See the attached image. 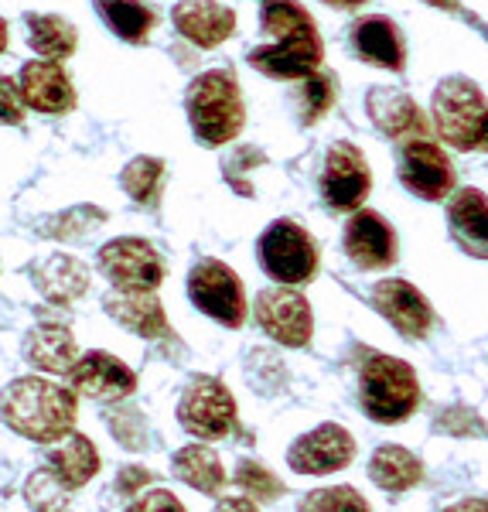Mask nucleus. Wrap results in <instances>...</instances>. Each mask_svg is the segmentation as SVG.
Masks as SVG:
<instances>
[{"label":"nucleus","instance_id":"obj_6","mask_svg":"<svg viewBox=\"0 0 488 512\" xmlns=\"http://www.w3.org/2000/svg\"><path fill=\"white\" fill-rule=\"evenodd\" d=\"M260 263L280 284H304L318 270V246L297 222L280 219L260 236Z\"/></svg>","mask_w":488,"mask_h":512},{"label":"nucleus","instance_id":"obj_10","mask_svg":"<svg viewBox=\"0 0 488 512\" xmlns=\"http://www.w3.org/2000/svg\"><path fill=\"white\" fill-rule=\"evenodd\" d=\"M65 376H69V390L79 396H89V400H123V396H130L137 386L134 369L110 352L79 355Z\"/></svg>","mask_w":488,"mask_h":512},{"label":"nucleus","instance_id":"obj_13","mask_svg":"<svg viewBox=\"0 0 488 512\" xmlns=\"http://www.w3.org/2000/svg\"><path fill=\"white\" fill-rule=\"evenodd\" d=\"M256 321L280 345L301 349L311 342V308L297 291H263L256 297Z\"/></svg>","mask_w":488,"mask_h":512},{"label":"nucleus","instance_id":"obj_8","mask_svg":"<svg viewBox=\"0 0 488 512\" xmlns=\"http://www.w3.org/2000/svg\"><path fill=\"white\" fill-rule=\"evenodd\" d=\"M188 294L198 311H205L226 328H239L246 318V297L243 284L226 263L219 260H202L188 274Z\"/></svg>","mask_w":488,"mask_h":512},{"label":"nucleus","instance_id":"obj_41","mask_svg":"<svg viewBox=\"0 0 488 512\" xmlns=\"http://www.w3.org/2000/svg\"><path fill=\"white\" fill-rule=\"evenodd\" d=\"M478 147L488 151V113H485V123H482V134H478Z\"/></svg>","mask_w":488,"mask_h":512},{"label":"nucleus","instance_id":"obj_38","mask_svg":"<svg viewBox=\"0 0 488 512\" xmlns=\"http://www.w3.org/2000/svg\"><path fill=\"white\" fill-rule=\"evenodd\" d=\"M147 482H151V472H147V468L127 465V468H120V475H117V492L120 495H137V492H144Z\"/></svg>","mask_w":488,"mask_h":512},{"label":"nucleus","instance_id":"obj_39","mask_svg":"<svg viewBox=\"0 0 488 512\" xmlns=\"http://www.w3.org/2000/svg\"><path fill=\"white\" fill-rule=\"evenodd\" d=\"M215 512H260L250 499H222Z\"/></svg>","mask_w":488,"mask_h":512},{"label":"nucleus","instance_id":"obj_42","mask_svg":"<svg viewBox=\"0 0 488 512\" xmlns=\"http://www.w3.org/2000/svg\"><path fill=\"white\" fill-rule=\"evenodd\" d=\"M328 4H335V7H359L362 0H328Z\"/></svg>","mask_w":488,"mask_h":512},{"label":"nucleus","instance_id":"obj_40","mask_svg":"<svg viewBox=\"0 0 488 512\" xmlns=\"http://www.w3.org/2000/svg\"><path fill=\"white\" fill-rule=\"evenodd\" d=\"M444 512H488V499H461Z\"/></svg>","mask_w":488,"mask_h":512},{"label":"nucleus","instance_id":"obj_33","mask_svg":"<svg viewBox=\"0 0 488 512\" xmlns=\"http://www.w3.org/2000/svg\"><path fill=\"white\" fill-rule=\"evenodd\" d=\"M103 219H106L103 209H96V205H79V209H69V212H62V216H55L48 222L45 233L52 239H79V236H86L89 229L103 226Z\"/></svg>","mask_w":488,"mask_h":512},{"label":"nucleus","instance_id":"obj_32","mask_svg":"<svg viewBox=\"0 0 488 512\" xmlns=\"http://www.w3.org/2000/svg\"><path fill=\"white\" fill-rule=\"evenodd\" d=\"M24 495H28V506L35 512H62L65 502H69V489L55 478L48 468H41L28 478V485H24Z\"/></svg>","mask_w":488,"mask_h":512},{"label":"nucleus","instance_id":"obj_27","mask_svg":"<svg viewBox=\"0 0 488 512\" xmlns=\"http://www.w3.org/2000/svg\"><path fill=\"white\" fill-rule=\"evenodd\" d=\"M369 478L386 492H407L424 478V468H420L417 454H410L407 448H396V444H386V448L372 454Z\"/></svg>","mask_w":488,"mask_h":512},{"label":"nucleus","instance_id":"obj_15","mask_svg":"<svg viewBox=\"0 0 488 512\" xmlns=\"http://www.w3.org/2000/svg\"><path fill=\"white\" fill-rule=\"evenodd\" d=\"M345 253L352 256L355 267L362 270H379V267H390L396 260V233L390 229L379 212H355L345 226Z\"/></svg>","mask_w":488,"mask_h":512},{"label":"nucleus","instance_id":"obj_1","mask_svg":"<svg viewBox=\"0 0 488 512\" xmlns=\"http://www.w3.org/2000/svg\"><path fill=\"white\" fill-rule=\"evenodd\" d=\"M76 414V393L62 383H52V379L21 376L14 383H7V390L0 393V420L14 434L38 444H52L62 441L65 434H72Z\"/></svg>","mask_w":488,"mask_h":512},{"label":"nucleus","instance_id":"obj_14","mask_svg":"<svg viewBox=\"0 0 488 512\" xmlns=\"http://www.w3.org/2000/svg\"><path fill=\"white\" fill-rule=\"evenodd\" d=\"M321 192H325V202L332 209H359L362 198L369 195V168L366 158L355 151L352 144H335L328 151L325 161V175H321Z\"/></svg>","mask_w":488,"mask_h":512},{"label":"nucleus","instance_id":"obj_22","mask_svg":"<svg viewBox=\"0 0 488 512\" xmlns=\"http://www.w3.org/2000/svg\"><path fill=\"white\" fill-rule=\"evenodd\" d=\"M24 359L45 373H69L72 362L79 359L76 338L62 325H38L24 338Z\"/></svg>","mask_w":488,"mask_h":512},{"label":"nucleus","instance_id":"obj_29","mask_svg":"<svg viewBox=\"0 0 488 512\" xmlns=\"http://www.w3.org/2000/svg\"><path fill=\"white\" fill-rule=\"evenodd\" d=\"M28 41L45 59H65L76 48V28L55 14H41V18H28Z\"/></svg>","mask_w":488,"mask_h":512},{"label":"nucleus","instance_id":"obj_28","mask_svg":"<svg viewBox=\"0 0 488 512\" xmlns=\"http://www.w3.org/2000/svg\"><path fill=\"white\" fill-rule=\"evenodd\" d=\"M96 11L113 35H120L123 41H134V45L147 38V31L154 24V14L140 0H96Z\"/></svg>","mask_w":488,"mask_h":512},{"label":"nucleus","instance_id":"obj_31","mask_svg":"<svg viewBox=\"0 0 488 512\" xmlns=\"http://www.w3.org/2000/svg\"><path fill=\"white\" fill-rule=\"evenodd\" d=\"M297 512H369V502L352 485H338V489L308 492Z\"/></svg>","mask_w":488,"mask_h":512},{"label":"nucleus","instance_id":"obj_7","mask_svg":"<svg viewBox=\"0 0 488 512\" xmlns=\"http://www.w3.org/2000/svg\"><path fill=\"white\" fill-rule=\"evenodd\" d=\"M485 96L478 86H471L468 79H448L437 89L434 99V120L437 130L448 144L461 147H478V134H482L485 123Z\"/></svg>","mask_w":488,"mask_h":512},{"label":"nucleus","instance_id":"obj_3","mask_svg":"<svg viewBox=\"0 0 488 512\" xmlns=\"http://www.w3.org/2000/svg\"><path fill=\"white\" fill-rule=\"evenodd\" d=\"M359 396H362V410L376 424H400V420H407L417 410L420 400L417 373L403 359L366 352L359 369Z\"/></svg>","mask_w":488,"mask_h":512},{"label":"nucleus","instance_id":"obj_23","mask_svg":"<svg viewBox=\"0 0 488 512\" xmlns=\"http://www.w3.org/2000/svg\"><path fill=\"white\" fill-rule=\"evenodd\" d=\"M451 229L468 253L488 260V198L478 188H465L451 202Z\"/></svg>","mask_w":488,"mask_h":512},{"label":"nucleus","instance_id":"obj_2","mask_svg":"<svg viewBox=\"0 0 488 512\" xmlns=\"http://www.w3.org/2000/svg\"><path fill=\"white\" fill-rule=\"evenodd\" d=\"M263 31L274 35V45L250 52V62L274 79L311 76L321 62V38L314 31L311 14L297 0H267L263 7Z\"/></svg>","mask_w":488,"mask_h":512},{"label":"nucleus","instance_id":"obj_25","mask_svg":"<svg viewBox=\"0 0 488 512\" xmlns=\"http://www.w3.org/2000/svg\"><path fill=\"white\" fill-rule=\"evenodd\" d=\"M369 117L390 137H427L424 117L413 106V99L403 93H379L376 89L369 99Z\"/></svg>","mask_w":488,"mask_h":512},{"label":"nucleus","instance_id":"obj_12","mask_svg":"<svg viewBox=\"0 0 488 512\" xmlns=\"http://www.w3.org/2000/svg\"><path fill=\"white\" fill-rule=\"evenodd\" d=\"M355 458V441L345 427L338 424H321L311 434H304L301 441L291 444L287 451V465L301 475H328L345 468Z\"/></svg>","mask_w":488,"mask_h":512},{"label":"nucleus","instance_id":"obj_5","mask_svg":"<svg viewBox=\"0 0 488 512\" xmlns=\"http://www.w3.org/2000/svg\"><path fill=\"white\" fill-rule=\"evenodd\" d=\"M178 420L192 437L219 441L236 427V400L219 379L198 376L185 386L178 400Z\"/></svg>","mask_w":488,"mask_h":512},{"label":"nucleus","instance_id":"obj_21","mask_svg":"<svg viewBox=\"0 0 488 512\" xmlns=\"http://www.w3.org/2000/svg\"><path fill=\"white\" fill-rule=\"evenodd\" d=\"M48 472H52L69 492L82 489L89 478L99 472V451L89 437L82 434H65L59 448L48 451Z\"/></svg>","mask_w":488,"mask_h":512},{"label":"nucleus","instance_id":"obj_37","mask_svg":"<svg viewBox=\"0 0 488 512\" xmlns=\"http://www.w3.org/2000/svg\"><path fill=\"white\" fill-rule=\"evenodd\" d=\"M24 117V99L11 79L0 76V123H21Z\"/></svg>","mask_w":488,"mask_h":512},{"label":"nucleus","instance_id":"obj_26","mask_svg":"<svg viewBox=\"0 0 488 512\" xmlns=\"http://www.w3.org/2000/svg\"><path fill=\"white\" fill-rule=\"evenodd\" d=\"M171 472H175L185 485H192V489L205 492V495H219L222 485H226V472H222L219 454L212 448H202V444L181 448L175 458H171Z\"/></svg>","mask_w":488,"mask_h":512},{"label":"nucleus","instance_id":"obj_4","mask_svg":"<svg viewBox=\"0 0 488 512\" xmlns=\"http://www.w3.org/2000/svg\"><path fill=\"white\" fill-rule=\"evenodd\" d=\"M188 117L202 144H226L243 130V99L236 79L226 69H212L198 76L188 89Z\"/></svg>","mask_w":488,"mask_h":512},{"label":"nucleus","instance_id":"obj_43","mask_svg":"<svg viewBox=\"0 0 488 512\" xmlns=\"http://www.w3.org/2000/svg\"><path fill=\"white\" fill-rule=\"evenodd\" d=\"M427 4H434V7H448V11H454V0H427Z\"/></svg>","mask_w":488,"mask_h":512},{"label":"nucleus","instance_id":"obj_11","mask_svg":"<svg viewBox=\"0 0 488 512\" xmlns=\"http://www.w3.org/2000/svg\"><path fill=\"white\" fill-rule=\"evenodd\" d=\"M400 178L413 195L437 202L454 188V171L451 161L444 158V151L427 137H410L403 144V158H400Z\"/></svg>","mask_w":488,"mask_h":512},{"label":"nucleus","instance_id":"obj_20","mask_svg":"<svg viewBox=\"0 0 488 512\" xmlns=\"http://www.w3.org/2000/svg\"><path fill=\"white\" fill-rule=\"evenodd\" d=\"M35 284L52 304H72L89 291V267L76 256L55 253L35 267Z\"/></svg>","mask_w":488,"mask_h":512},{"label":"nucleus","instance_id":"obj_44","mask_svg":"<svg viewBox=\"0 0 488 512\" xmlns=\"http://www.w3.org/2000/svg\"><path fill=\"white\" fill-rule=\"evenodd\" d=\"M4 45H7V24L0 21V52H4Z\"/></svg>","mask_w":488,"mask_h":512},{"label":"nucleus","instance_id":"obj_34","mask_svg":"<svg viewBox=\"0 0 488 512\" xmlns=\"http://www.w3.org/2000/svg\"><path fill=\"white\" fill-rule=\"evenodd\" d=\"M236 485L243 492H250L253 499L267 502V499H277L280 492H284V485H280V478L270 472V468H263L260 461H239L236 468Z\"/></svg>","mask_w":488,"mask_h":512},{"label":"nucleus","instance_id":"obj_35","mask_svg":"<svg viewBox=\"0 0 488 512\" xmlns=\"http://www.w3.org/2000/svg\"><path fill=\"white\" fill-rule=\"evenodd\" d=\"M335 99V82L325 72H311L308 82H304V93H301V120L314 123L321 113H328Z\"/></svg>","mask_w":488,"mask_h":512},{"label":"nucleus","instance_id":"obj_17","mask_svg":"<svg viewBox=\"0 0 488 512\" xmlns=\"http://www.w3.org/2000/svg\"><path fill=\"white\" fill-rule=\"evenodd\" d=\"M106 315L113 321H120L123 328H130L140 338H168V318H164L161 301L154 297V291H113L103 301Z\"/></svg>","mask_w":488,"mask_h":512},{"label":"nucleus","instance_id":"obj_16","mask_svg":"<svg viewBox=\"0 0 488 512\" xmlns=\"http://www.w3.org/2000/svg\"><path fill=\"white\" fill-rule=\"evenodd\" d=\"M372 304L383 318H390L396 325V332L407 338H424L430 332V321H434V311H430L427 297L410 287L407 280H383L372 291Z\"/></svg>","mask_w":488,"mask_h":512},{"label":"nucleus","instance_id":"obj_36","mask_svg":"<svg viewBox=\"0 0 488 512\" xmlns=\"http://www.w3.org/2000/svg\"><path fill=\"white\" fill-rule=\"evenodd\" d=\"M127 512H185V506H181V499H178L175 492L151 489V492L140 495V499Z\"/></svg>","mask_w":488,"mask_h":512},{"label":"nucleus","instance_id":"obj_19","mask_svg":"<svg viewBox=\"0 0 488 512\" xmlns=\"http://www.w3.org/2000/svg\"><path fill=\"white\" fill-rule=\"evenodd\" d=\"M175 28L195 45L215 48L233 35L236 14L229 7L215 4V0H181L175 7Z\"/></svg>","mask_w":488,"mask_h":512},{"label":"nucleus","instance_id":"obj_18","mask_svg":"<svg viewBox=\"0 0 488 512\" xmlns=\"http://www.w3.org/2000/svg\"><path fill=\"white\" fill-rule=\"evenodd\" d=\"M21 99L38 113H65L76 103L72 82L55 62H28L21 69Z\"/></svg>","mask_w":488,"mask_h":512},{"label":"nucleus","instance_id":"obj_9","mask_svg":"<svg viewBox=\"0 0 488 512\" xmlns=\"http://www.w3.org/2000/svg\"><path fill=\"white\" fill-rule=\"evenodd\" d=\"M99 270L117 291H154L164 280V263L151 243L134 236L113 239L99 250Z\"/></svg>","mask_w":488,"mask_h":512},{"label":"nucleus","instance_id":"obj_30","mask_svg":"<svg viewBox=\"0 0 488 512\" xmlns=\"http://www.w3.org/2000/svg\"><path fill=\"white\" fill-rule=\"evenodd\" d=\"M161 178H164V161H157V158H134L120 175L123 192H127L140 205L154 202L157 188H161Z\"/></svg>","mask_w":488,"mask_h":512},{"label":"nucleus","instance_id":"obj_24","mask_svg":"<svg viewBox=\"0 0 488 512\" xmlns=\"http://www.w3.org/2000/svg\"><path fill=\"white\" fill-rule=\"evenodd\" d=\"M355 52L372 65H383V69H403V38L396 31L393 21L386 18H362L352 31Z\"/></svg>","mask_w":488,"mask_h":512}]
</instances>
